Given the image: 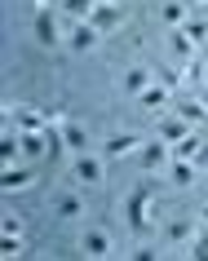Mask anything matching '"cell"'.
I'll list each match as a JSON object with an SVG mask.
<instances>
[{
	"label": "cell",
	"instance_id": "2",
	"mask_svg": "<svg viewBox=\"0 0 208 261\" xmlns=\"http://www.w3.org/2000/svg\"><path fill=\"white\" fill-rule=\"evenodd\" d=\"M31 36H36V44H44V49H54V44L67 40L62 27H58V5L36 0V9H31Z\"/></svg>",
	"mask_w": 208,
	"mask_h": 261
},
{
	"label": "cell",
	"instance_id": "13",
	"mask_svg": "<svg viewBox=\"0 0 208 261\" xmlns=\"http://www.w3.org/2000/svg\"><path fill=\"white\" fill-rule=\"evenodd\" d=\"M54 213L62 221H80L84 217V195H80V186H75V191H58L54 195Z\"/></svg>",
	"mask_w": 208,
	"mask_h": 261
},
{
	"label": "cell",
	"instance_id": "10",
	"mask_svg": "<svg viewBox=\"0 0 208 261\" xmlns=\"http://www.w3.org/2000/svg\"><path fill=\"white\" fill-rule=\"evenodd\" d=\"M111 230H102V226H89V230L80 234V252L84 257H93V261H102V257H111Z\"/></svg>",
	"mask_w": 208,
	"mask_h": 261
},
{
	"label": "cell",
	"instance_id": "4",
	"mask_svg": "<svg viewBox=\"0 0 208 261\" xmlns=\"http://www.w3.org/2000/svg\"><path fill=\"white\" fill-rule=\"evenodd\" d=\"M107 155H97V151H84L71 160V181L80 186V191H89V186H102V177H107V164H102Z\"/></svg>",
	"mask_w": 208,
	"mask_h": 261
},
{
	"label": "cell",
	"instance_id": "8",
	"mask_svg": "<svg viewBox=\"0 0 208 261\" xmlns=\"http://www.w3.org/2000/svg\"><path fill=\"white\" fill-rule=\"evenodd\" d=\"M142 142H146V138L120 128V133H111V138L102 142V155H107V160H124V155H138V151H142Z\"/></svg>",
	"mask_w": 208,
	"mask_h": 261
},
{
	"label": "cell",
	"instance_id": "11",
	"mask_svg": "<svg viewBox=\"0 0 208 261\" xmlns=\"http://www.w3.org/2000/svg\"><path fill=\"white\" fill-rule=\"evenodd\" d=\"M199 173H204V168L195 164V160H177V155H173V160H168V168H164L168 186H177V191H186V186H195V181H199Z\"/></svg>",
	"mask_w": 208,
	"mask_h": 261
},
{
	"label": "cell",
	"instance_id": "24",
	"mask_svg": "<svg viewBox=\"0 0 208 261\" xmlns=\"http://www.w3.org/2000/svg\"><path fill=\"white\" fill-rule=\"evenodd\" d=\"M177 75H181V71H173V67H155V84H164V89H168V93H177Z\"/></svg>",
	"mask_w": 208,
	"mask_h": 261
},
{
	"label": "cell",
	"instance_id": "1",
	"mask_svg": "<svg viewBox=\"0 0 208 261\" xmlns=\"http://www.w3.org/2000/svg\"><path fill=\"white\" fill-rule=\"evenodd\" d=\"M155 208H160V191H155L151 173H146V181H138V186H133V195L124 199V221H128V230H133V234H151Z\"/></svg>",
	"mask_w": 208,
	"mask_h": 261
},
{
	"label": "cell",
	"instance_id": "16",
	"mask_svg": "<svg viewBox=\"0 0 208 261\" xmlns=\"http://www.w3.org/2000/svg\"><path fill=\"white\" fill-rule=\"evenodd\" d=\"M195 230H199V221H191V217H173V221H164V239L173 248H186L195 239Z\"/></svg>",
	"mask_w": 208,
	"mask_h": 261
},
{
	"label": "cell",
	"instance_id": "3",
	"mask_svg": "<svg viewBox=\"0 0 208 261\" xmlns=\"http://www.w3.org/2000/svg\"><path fill=\"white\" fill-rule=\"evenodd\" d=\"M5 128H18V133H44V128H54L49 115L40 107H31V102H9L5 107Z\"/></svg>",
	"mask_w": 208,
	"mask_h": 261
},
{
	"label": "cell",
	"instance_id": "31",
	"mask_svg": "<svg viewBox=\"0 0 208 261\" xmlns=\"http://www.w3.org/2000/svg\"><path fill=\"white\" fill-rule=\"evenodd\" d=\"M204 133H208V128H204Z\"/></svg>",
	"mask_w": 208,
	"mask_h": 261
},
{
	"label": "cell",
	"instance_id": "5",
	"mask_svg": "<svg viewBox=\"0 0 208 261\" xmlns=\"http://www.w3.org/2000/svg\"><path fill=\"white\" fill-rule=\"evenodd\" d=\"M62 22H67V18H62ZM102 40H107V36H102L93 22H67V49L71 54H93Z\"/></svg>",
	"mask_w": 208,
	"mask_h": 261
},
{
	"label": "cell",
	"instance_id": "6",
	"mask_svg": "<svg viewBox=\"0 0 208 261\" xmlns=\"http://www.w3.org/2000/svg\"><path fill=\"white\" fill-rule=\"evenodd\" d=\"M27 186H36V164L18 160V164L0 168V191H5V195H18V191H27Z\"/></svg>",
	"mask_w": 208,
	"mask_h": 261
},
{
	"label": "cell",
	"instance_id": "28",
	"mask_svg": "<svg viewBox=\"0 0 208 261\" xmlns=\"http://www.w3.org/2000/svg\"><path fill=\"white\" fill-rule=\"evenodd\" d=\"M199 58H204V62H208V40H204V44H199Z\"/></svg>",
	"mask_w": 208,
	"mask_h": 261
},
{
	"label": "cell",
	"instance_id": "14",
	"mask_svg": "<svg viewBox=\"0 0 208 261\" xmlns=\"http://www.w3.org/2000/svg\"><path fill=\"white\" fill-rule=\"evenodd\" d=\"M173 111H177L191 128H208V97H181Z\"/></svg>",
	"mask_w": 208,
	"mask_h": 261
},
{
	"label": "cell",
	"instance_id": "21",
	"mask_svg": "<svg viewBox=\"0 0 208 261\" xmlns=\"http://www.w3.org/2000/svg\"><path fill=\"white\" fill-rule=\"evenodd\" d=\"M181 31H186V36H191V40H195V49H199V44L208 40V18L191 14V18H186V27H181Z\"/></svg>",
	"mask_w": 208,
	"mask_h": 261
},
{
	"label": "cell",
	"instance_id": "23",
	"mask_svg": "<svg viewBox=\"0 0 208 261\" xmlns=\"http://www.w3.org/2000/svg\"><path fill=\"white\" fill-rule=\"evenodd\" d=\"M27 252V234H5L0 239V257H22Z\"/></svg>",
	"mask_w": 208,
	"mask_h": 261
},
{
	"label": "cell",
	"instance_id": "25",
	"mask_svg": "<svg viewBox=\"0 0 208 261\" xmlns=\"http://www.w3.org/2000/svg\"><path fill=\"white\" fill-rule=\"evenodd\" d=\"M5 234H27V221L18 213H5Z\"/></svg>",
	"mask_w": 208,
	"mask_h": 261
},
{
	"label": "cell",
	"instance_id": "26",
	"mask_svg": "<svg viewBox=\"0 0 208 261\" xmlns=\"http://www.w3.org/2000/svg\"><path fill=\"white\" fill-rule=\"evenodd\" d=\"M151 257H164V252L151 248V244H138V248H133V261H151Z\"/></svg>",
	"mask_w": 208,
	"mask_h": 261
},
{
	"label": "cell",
	"instance_id": "29",
	"mask_svg": "<svg viewBox=\"0 0 208 261\" xmlns=\"http://www.w3.org/2000/svg\"><path fill=\"white\" fill-rule=\"evenodd\" d=\"M102 5H120V0H102Z\"/></svg>",
	"mask_w": 208,
	"mask_h": 261
},
{
	"label": "cell",
	"instance_id": "12",
	"mask_svg": "<svg viewBox=\"0 0 208 261\" xmlns=\"http://www.w3.org/2000/svg\"><path fill=\"white\" fill-rule=\"evenodd\" d=\"M54 128H58V142H62V146H67L71 155H84V151H93L89 133H84V128H80L75 120H62V124H54Z\"/></svg>",
	"mask_w": 208,
	"mask_h": 261
},
{
	"label": "cell",
	"instance_id": "30",
	"mask_svg": "<svg viewBox=\"0 0 208 261\" xmlns=\"http://www.w3.org/2000/svg\"><path fill=\"white\" fill-rule=\"evenodd\" d=\"M195 5H204V0H191V9H195Z\"/></svg>",
	"mask_w": 208,
	"mask_h": 261
},
{
	"label": "cell",
	"instance_id": "27",
	"mask_svg": "<svg viewBox=\"0 0 208 261\" xmlns=\"http://www.w3.org/2000/svg\"><path fill=\"white\" fill-rule=\"evenodd\" d=\"M199 226H208V199H204V208H199Z\"/></svg>",
	"mask_w": 208,
	"mask_h": 261
},
{
	"label": "cell",
	"instance_id": "19",
	"mask_svg": "<svg viewBox=\"0 0 208 261\" xmlns=\"http://www.w3.org/2000/svg\"><path fill=\"white\" fill-rule=\"evenodd\" d=\"M160 18H164V27H168V31H177V27H186L191 5H181V0H164V5H160Z\"/></svg>",
	"mask_w": 208,
	"mask_h": 261
},
{
	"label": "cell",
	"instance_id": "7",
	"mask_svg": "<svg viewBox=\"0 0 208 261\" xmlns=\"http://www.w3.org/2000/svg\"><path fill=\"white\" fill-rule=\"evenodd\" d=\"M168 160H173V146L168 142H160V138H151V142H142V151H138V164L146 168V173H164L168 168Z\"/></svg>",
	"mask_w": 208,
	"mask_h": 261
},
{
	"label": "cell",
	"instance_id": "15",
	"mask_svg": "<svg viewBox=\"0 0 208 261\" xmlns=\"http://www.w3.org/2000/svg\"><path fill=\"white\" fill-rule=\"evenodd\" d=\"M151 84H155V67H128L124 80H120V89H124L128 97H142Z\"/></svg>",
	"mask_w": 208,
	"mask_h": 261
},
{
	"label": "cell",
	"instance_id": "9",
	"mask_svg": "<svg viewBox=\"0 0 208 261\" xmlns=\"http://www.w3.org/2000/svg\"><path fill=\"white\" fill-rule=\"evenodd\" d=\"M186 133H191V124L181 120L177 111H164V115H155V138H160V142H168V146H177V142L186 138Z\"/></svg>",
	"mask_w": 208,
	"mask_h": 261
},
{
	"label": "cell",
	"instance_id": "20",
	"mask_svg": "<svg viewBox=\"0 0 208 261\" xmlns=\"http://www.w3.org/2000/svg\"><path fill=\"white\" fill-rule=\"evenodd\" d=\"M97 5H102V0H62V18H67V22H84Z\"/></svg>",
	"mask_w": 208,
	"mask_h": 261
},
{
	"label": "cell",
	"instance_id": "18",
	"mask_svg": "<svg viewBox=\"0 0 208 261\" xmlns=\"http://www.w3.org/2000/svg\"><path fill=\"white\" fill-rule=\"evenodd\" d=\"M168 102H173V93H168L164 84H151V89H146V93L138 97V107H142V111H151V115H164V111H168Z\"/></svg>",
	"mask_w": 208,
	"mask_h": 261
},
{
	"label": "cell",
	"instance_id": "17",
	"mask_svg": "<svg viewBox=\"0 0 208 261\" xmlns=\"http://www.w3.org/2000/svg\"><path fill=\"white\" fill-rule=\"evenodd\" d=\"M84 22H93L97 31H102V36H111L115 27H120V22H124V9H120V5H97L93 14L84 18Z\"/></svg>",
	"mask_w": 208,
	"mask_h": 261
},
{
	"label": "cell",
	"instance_id": "22",
	"mask_svg": "<svg viewBox=\"0 0 208 261\" xmlns=\"http://www.w3.org/2000/svg\"><path fill=\"white\" fill-rule=\"evenodd\" d=\"M186 257H195V261H208V226H199V230H195V239L186 244Z\"/></svg>",
	"mask_w": 208,
	"mask_h": 261
}]
</instances>
